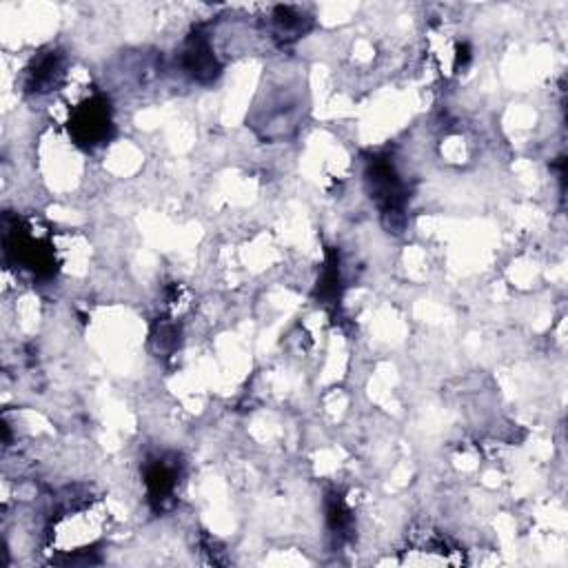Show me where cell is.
Wrapping results in <instances>:
<instances>
[{
	"mask_svg": "<svg viewBox=\"0 0 568 568\" xmlns=\"http://www.w3.org/2000/svg\"><path fill=\"white\" fill-rule=\"evenodd\" d=\"M182 67H185L187 74L198 80V83H211V80L220 74V65L216 56H213L209 40L200 34L191 36L189 43L185 45Z\"/></svg>",
	"mask_w": 568,
	"mask_h": 568,
	"instance_id": "3",
	"label": "cell"
},
{
	"mask_svg": "<svg viewBox=\"0 0 568 568\" xmlns=\"http://www.w3.org/2000/svg\"><path fill=\"white\" fill-rule=\"evenodd\" d=\"M145 482H147L149 500L154 502L158 509H162L176 491L178 466L167 460H151L145 471Z\"/></svg>",
	"mask_w": 568,
	"mask_h": 568,
	"instance_id": "4",
	"label": "cell"
},
{
	"mask_svg": "<svg viewBox=\"0 0 568 568\" xmlns=\"http://www.w3.org/2000/svg\"><path fill=\"white\" fill-rule=\"evenodd\" d=\"M60 74H63V71H60L58 56L56 54L45 56L36 65V69L32 71V87H34V91H47L49 87H54Z\"/></svg>",
	"mask_w": 568,
	"mask_h": 568,
	"instance_id": "5",
	"label": "cell"
},
{
	"mask_svg": "<svg viewBox=\"0 0 568 568\" xmlns=\"http://www.w3.org/2000/svg\"><path fill=\"white\" fill-rule=\"evenodd\" d=\"M109 127V107L105 100L100 98L89 100L83 107H78L69 123L71 134L76 136L78 142H85V145H98V142H103L109 134Z\"/></svg>",
	"mask_w": 568,
	"mask_h": 568,
	"instance_id": "2",
	"label": "cell"
},
{
	"mask_svg": "<svg viewBox=\"0 0 568 568\" xmlns=\"http://www.w3.org/2000/svg\"><path fill=\"white\" fill-rule=\"evenodd\" d=\"M367 182L371 189V198L378 202L382 216L402 218L404 209V185L395 171L393 162L384 156H375L369 160Z\"/></svg>",
	"mask_w": 568,
	"mask_h": 568,
	"instance_id": "1",
	"label": "cell"
},
{
	"mask_svg": "<svg viewBox=\"0 0 568 568\" xmlns=\"http://www.w3.org/2000/svg\"><path fill=\"white\" fill-rule=\"evenodd\" d=\"M304 18L300 12H296L293 7H278L276 16H273V23H276V32L282 38H298L304 32Z\"/></svg>",
	"mask_w": 568,
	"mask_h": 568,
	"instance_id": "6",
	"label": "cell"
}]
</instances>
